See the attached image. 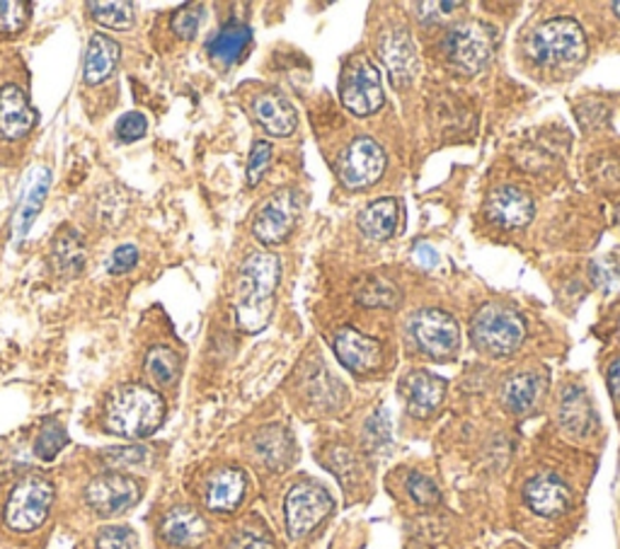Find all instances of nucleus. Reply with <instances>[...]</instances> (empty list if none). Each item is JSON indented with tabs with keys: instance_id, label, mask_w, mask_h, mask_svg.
<instances>
[{
	"instance_id": "49530a36",
	"label": "nucleus",
	"mask_w": 620,
	"mask_h": 549,
	"mask_svg": "<svg viewBox=\"0 0 620 549\" xmlns=\"http://www.w3.org/2000/svg\"><path fill=\"white\" fill-rule=\"evenodd\" d=\"M613 12H616L618 20H620V3H613Z\"/></svg>"
},
{
	"instance_id": "9b49d317",
	"label": "nucleus",
	"mask_w": 620,
	"mask_h": 549,
	"mask_svg": "<svg viewBox=\"0 0 620 549\" xmlns=\"http://www.w3.org/2000/svg\"><path fill=\"white\" fill-rule=\"evenodd\" d=\"M386 150L369 136L354 138L339 158V180L347 189H369L386 172Z\"/></svg>"
},
{
	"instance_id": "20e7f679",
	"label": "nucleus",
	"mask_w": 620,
	"mask_h": 549,
	"mask_svg": "<svg viewBox=\"0 0 620 549\" xmlns=\"http://www.w3.org/2000/svg\"><path fill=\"white\" fill-rule=\"evenodd\" d=\"M497 46V30L487 22L463 20L449 30L444 54L451 66L461 73L483 71Z\"/></svg>"
},
{
	"instance_id": "c9c22d12",
	"label": "nucleus",
	"mask_w": 620,
	"mask_h": 549,
	"mask_svg": "<svg viewBox=\"0 0 620 549\" xmlns=\"http://www.w3.org/2000/svg\"><path fill=\"white\" fill-rule=\"evenodd\" d=\"M105 465H109L112 469H126V467H136L144 465L148 460V451L141 448V445H129V448H109L103 453Z\"/></svg>"
},
{
	"instance_id": "79ce46f5",
	"label": "nucleus",
	"mask_w": 620,
	"mask_h": 549,
	"mask_svg": "<svg viewBox=\"0 0 620 549\" xmlns=\"http://www.w3.org/2000/svg\"><path fill=\"white\" fill-rule=\"evenodd\" d=\"M225 549H274V545L267 538H264V535H260V532L243 530V532L233 535L231 542H228Z\"/></svg>"
},
{
	"instance_id": "7ed1b4c3",
	"label": "nucleus",
	"mask_w": 620,
	"mask_h": 549,
	"mask_svg": "<svg viewBox=\"0 0 620 549\" xmlns=\"http://www.w3.org/2000/svg\"><path fill=\"white\" fill-rule=\"evenodd\" d=\"M528 59L543 68L575 66L587 56V36L572 18L543 22L528 40Z\"/></svg>"
},
{
	"instance_id": "cd10ccee",
	"label": "nucleus",
	"mask_w": 620,
	"mask_h": 549,
	"mask_svg": "<svg viewBox=\"0 0 620 549\" xmlns=\"http://www.w3.org/2000/svg\"><path fill=\"white\" fill-rule=\"evenodd\" d=\"M540 394V380L534 373H516L504 380L502 404L512 414H526Z\"/></svg>"
},
{
	"instance_id": "b1692460",
	"label": "nucleus",
	"mask_w": 620,
	"mask_h": 549,
	"mask_svg": "<svg viewBox=\"0 0 620 549\" xmlns=\"http://www.w3.org/2000/svg\"><path fill=\"white\" fill-rule=\"evenodd\" d=\"M560 424L569 436H577V439L589 436V431L593 429V410L587 392L581 388L577 386L565 388L560 400Z\"/></svg>"
},
{
	"instance_id": "2f4dec72",
	"label": "nucleus",
	"mask_w": 620,
	"mask_h": 549,
	"mask_svg": "<svg viewBox=\"0 0 620 549\" xmlns=\"http://www.w3.org/2000/svg\"><path fill=\"white\" fill-rule=\"evenodd\" d=\"M69 443V433L59 421H46L34 443V453L42 460H54Z\"/></svg>"
},
{
	"instance_id": "37998d69",
	"label": "nucleus",
	"mask_w": 620,
	"mask_h": 549,
	"mask_svg": "<svg viewBox=\"0 0 620 549\" xmlns=\"http://www.w3.org/2000/svg\"><path fill=\"white\" fill-rule=\"evenodd\" d=\"M461 6L463 3H420L414 10H417V18L422 22H437L441 18H449L451 12H455Z\"/></svg>"
},
{
	"instance_id": "f8f14e48",
	"label": "nucleus",
	"mask_w": 620,
	"mask_h": 549,
	"mask_svg": "<svg viewBox=\"0 0 620 549\" xmlns=\"http://www.w3.org/2000/svg\"><path fill=\"white\" fill-rule=\"evenodd\" d=\"M141 494H144L141 484H138L132 475L107 472V475H99L87 484L85 502L97 516L112 518L134 508L138 502H141Z\"/></svg>"
},
{
	"instance_id": "c85d7f7f",
	"label": "nucleus",
	"mask_w": 620,
	"mask_h": 549,
	"mask_svg": "<svg viewBox=\"0 0 620 549\" xmlns=\"http://www.w3.org/2000/svg\"><path fill=\"white\" fill-rule=\"evenodd\" d=\"M182 361L170 347H156L146 356V376L160 388H170L180 378Z\"/></svg>"
},
{
	"instance_id": "e433bc0d",
	"label": "nucleus",
	"mask_w": 620,
	"mask_h": 549,
	"mask_svg": "<svg viewBox=\"0 0 620 549\" xmlns=\"http://www.w3.org/2000/svg\"><path fill=\"white\" fill-rule=\"evenodd\" d=\"M95 549H138V538L132 528L114 526L97 535Z\"/></svg>"
},
{
	"instance_id": "6ab92c4d",
	"label": "nucleus",
	"mask_w": 620,
	"mask_h": 549,
	"mask_svg": "<svg viewBox=\"0 0 620 549\" xmlns=\"http://www.w3.org/2000/svg\"><path fill=\"white\" fill-rule=\"evenodd\" d=\"M245 492V472L238 467H221L204 484V504L213 514H233L243 504Z\"/></svg>"
},
{
	"instance_id": "f257e3e1",
	"label": "nucleus",
	"mask_w": 620,
	"mask_h": 549,
	"mask_svg": "<svg viewBox=\"0 0 620 549\" xmlns=\"http://www.w3.org/2000/svg\"><path fill=\"white\" fill-rule=\"evenodd\" d=\"M280 281L282 262L272 252H252L240 266L235 323L248 335H258L270 325Z\"/></svg>"
},
{
	"instance_id": "72a5a7b5",
	"label": "nucleus",
	"mask_w": 620,
	"mask_h": 549,
	"mask_svg": "<svg viewBox=\"0 0 620 549\" xmlns=\"http://www.w3.org/2000/svg\"><path fill=\"white\" fill-rule=\"evenodd\" d=\"M404 487H408L410 499H412L417 506H422V508H432V506H437L439 499H441V494H439L437 484H434L432 479H429L427 475H420V472H412Z\"/></svg>"
},
{
	"instance_id": "c756f323",
	"label": "nucleus",
	"mask_w": 620,
	"mask_h": 549,
	"mask_svg": "<svg viewBox=\"0 0 620 549\" xmlns=\"http://www.w3.org/2000/svg\"><path fill=\"white\" fill-rule=\"evenodd\" d=\"M93 10V18L103 24V28L126 32L134 28L136 22V8L124 0H112V3H87Z\"/></svg>"
},
{
	"instance_id": "412c9836",
	"label": "nucleus",
	"mask_w": 620,
	"mask_h": 549,
	"mask_svg": "<svg viewBox=\"0 0 620 549\" xmlns=\"http://www.w3.org/2000/svg\"><path fill=\"white\" fill-rule=\"evenodd\" d=\"M252 114H255V119L262 129L276 138L291 136L298 126L296 107L291 105L288 97L276 91L260 93L255 99H252Z\"/></svg>"
},
{
	"instance_id": "aec40b11",
	"label": "nucleus",
	"mask_w": 620,
	"mask_h": 549,
	"mask_svg": "<svg viewBox=\"0 0 620 549\" xmlns=\"http://www.w3.org/2000/svg\"><path fill=\"white\" fill-rule=\"evenodd\" d=\"M36 124V112L32 109L28 95L18 85H6L0 91V138L20 140L28 136Z\"/></svg>"
},
{
	"instance_id": "7c9ffc66",
	"label": "nucleus",
	"mask_w": 620,
	"mask_h": 549,
	"mask_svg": "<svg viewBox=\"0 0 620 549\" xmlns=\"http://www.w3.org/2000/svg\"><path fill=\"white\" fill-rule=\"evenodd\" d=\"M357 298L366 308H396L400 303V288H396L393 281L371 278L361 286Z\"/></svg>"
},
{
	"instance_id": "a19ab883",
	"label": "nucleus",
	"mask_w": 620,
	"mask_h": 549,
	"mask_svg": "<svg viewBox=\"0 0 620 549\" xmlns=\"http://www.w3.org/2000/svg\"><path fill=\"white\" fill-rule=\"evenodd\" d=\"M138 262V250L134 245H122L112 252V257L107 262V270L112 274H126L132 272Z\"/></svg>"
},
{
	"instance_id": "39448f33",
	"label": "nucleus",
	"mask_w": 620,
	"mask_h": 549,
	"mask_svg": "<svg viewBox=\"0 0 620 549\" xmlns=\"http://www.w3.org/2000/svg\"><path fill=\"white\" fill-rule=\"evenodd\" d=\"M526 327L507 305L485 303L473 317V341L490 356H509L524 344Z\"/></svg>"
},
{
	"instance_id": "1a4fd4ad",
	"label": "nucleus",
	"mask_w": 620,
	"mask_h": 549,
	"mask_svg": "<svg viewBox=\"0 0 620 549\" xmlns=\"http://www.w3.org/2000/svg\"><path fill=\"white\" fill-rule=\"evenodd\" d=\"M301 215V194L296 189H282L262 203L252 221V233L262 245H282L296 228Z\"/></svg>"
},
{
	"instance_id": "393cba45",
	"label": "nucleus",
	"mask_w": 620,
	"mask_h": 549,
	"mask_svg": "<svg viewBox=\"0 0 620 549\" xmlns=\"http://www.w3.org/2000/svg\"><path fill=\"white\" fill-rule=\"evenodd\" d=\"M252 448L270 469H284L294 460V439L284 426L262 429L252 441Z\"/></svg>"
},
{
	"instance_id": "a18cd8bd",
	"label": "nucleus",
	"mask_w": 620,
	"mask_h": 549,
	"mask_svg": "<svg viewBox=\"0 0 620 549\" xmlns=\"http://www.w3.org/2000/svg\"><path fill=\"white\" fill-rule=\"evenodd\" d=\"M609 388L613 392V398L620 402V359L613 361L609 368Z\"/></svg>"
},
{
	"instance_id": "bb28decb",
	"label": "nucleus",
	"mask_w": 620,
	"mask_h": 549,
	"mask_svg": "<svg viewBox=\"0 0 620 549\" xmlns=\"http://www.w3.org/2000/svg\"><path fill=\"white\" fill-rule=\"evenodd\" d=\"M250 42H252V32H250L248 24L228 22L217 34L211 36L207 49H209L211 59H217V61L225 63V66H231V63L243 59Z\"/></svg>"
},
{
	"instance_id": "473e14b6",
	"label": "nucleus",
	"mask_w": 620,
	"mask_h": 549,
	"mask_svg": "<svg viewBox=\"0 0 620 549\" xmlns=\"http://www.w3.org/2000/svg\"><path fill=\"white\" fill-rule=\"evenodd\" d=\"M30 20V3L22 0H6L0 3V34H18Z\"/></svg>"
},
{
	"instance_id": "9d476101",
	"label": "nucleus",
	"mask_w": 620,
	"mask_h": 549,
	"mask_svg": "<svg viewBox=\"0 0 620 549\" xmlns=\"http://www.w3.org/2000/svg\"><path fill=\"white\" fill-rule=\"evenodd\" d=\"M410 335L417 347H420L432 359H451L459 351L461 329L459 323L444 310L427 308L412 315Z\"/></svg>"
},
{
	"instance_id": "f704fd0d",
	"label": "nucleus",
	"mask_w": 620,
	"mask_h": 549,
	"mask_svg": "<svg viewBox=\"0 0 620 549\" xmlns=\"http://www.w3.org/2000/svg\"><path fill=\"white\" fill-rule=\"evenodd\" d=\"M201 20H204V8L201 6H182L180 10L172 15V30L180 40H195Z\"/></svg>"
},
{
	"instance_id": "4c0bfd02",
	"label": "nucleus",
	"mask_w": 620,
	"mask_h": 549,
	"mask_svg": "<svg viewBox=\"0 0 620 549\" xmlns=\"http://www.w3.org/2000/svg\"><path fill=\"white\" fill-rule=\"evenodd\" d=\"M272 162V146L267 140H258L255 148L250 152V160H248V184L255 187L262 182L264 172H267Z\"/></svg>"
},
{
	"instance_id": "a878e982",
	"label": "nucleus",
	"mask_w": 620,
	"mask_h": 549,
	"mask_svg": "<svg viewBox=\"0 0 620 549\" xmlns=\"http://www.w3.org/2000/svg\"><path fill=\"white\" fill-rule=\"evenodd\" d=\"M119 63V44L107 34H95L85 54V83H105Z\"/></svg>"
},
{
	"instance_id": "a211bd4d",
	"label": "nucleus",
	"mask_w": 620,
	"mask_h": 549,
	"mask_svg": "<svg viewBox=\"0 0 620 549\" xmlns=\"http://www.w3.org/2000/svg\"><path fill=\"white\" fill-rule=\"evenodd\" d=\"M160 535L170 547L192 549L207 540L209 526L192 506H175L160 520Z\"/></svg>"
},
{
	"instance_id": "4be33fe9",
	"label": "nucleus",
	"mask_w": 620,
	"mask_h": 549,
	"mask_svg": "<svg viewBox=\"0 0 620 549\" xmlns=\"http://www.w3.org/2000/svg\"><path fill=\"white\" fill-rule=\"evenodd\" d=\"M87 262V250H85V237L78 230L66 225L61 228L52 240L49 247V264L59 278H75L83 274Z\"/></svg>"
},
{
	"instance_id": "ea45409f",
	"label": "nucleus",
	"mask_w": 620,
	"mask_h": 549,
	"mask_svg": "<svg viewBox=\"0 0 620 549\" xmlns=\"http://www.w3.org/2000/svg\"><path fill=\"white\" fill-rule=\"evenodd\" d=\"M46 187H49V172H42V182H36L30 191V197H28V203H24V213H22V233L28 230L34 221V215L40 213L42 209V201L46 197Z\"/></svg>"
},
{
	"instance_id": "c03bdc74",
	"label": "nucleus",
	"mask_w": 620,
	"mask_h": 549,
	"mask_svg": "<svg viewBox=\"0 0 620 549\" xmlns=\"http://www.w3.org/2000/svg\"><path fill=\"white\" fill-rule=\"evenodd\" d=\"M414 260H417V264H422L424 270H432V266L439 264V254L432 245H417L414 247Z\"/></svg>"
},
{
	"instance_id": "de8ad7c7",
	"label": "nucleus",
	"mask_w": 620,
	"mask_h": 549,
	"mask_svg": "<svg viewBox=\"0 0 620 549\" xmlns=\"http://www.w3.org/2000/svg\"><path fill=\"white\" fill-rule=\"evenodd\" d=\"M618 223H620V209H618Z\"/></svg>"
},
{
	"instance_id": "4468645a",
	"label": "nucleus",
	"mask_w": 620,
	"mask_h": 549,
	"mask_svg": "<svg viewBox=\"0 0 620 549\" xmlns=\"http://www.w3.org/2000/svg\"><path fill=\"white\" fill-rule=\"evenodd\" d=\"M487 219L492 223H497L500 228H526L536 215V203L530 199L524 189L518 187H500L490 194L487 203Z\"/></svg>"
},
{
	"instance_id": "dca6fc26",
	"label": "nucleus",
	"mask_w": 620,
	"mask_h": 549,
	"mask_svg": "<svg viewBox=\"0 0 620 549\" xmlns=\"http://www.w3.org/2000/svg\"><path fill=\"white\" fill-rule=\"evenodd\" d=\"M381 56L396 87H408L420 73V56L410 40V34L400 30L388 32L381 42Z\"/></svg>"
},
{
	"instance_id": "2eb2a0df",
	"label": "nucleus",
	"mask_w": 620,
	"mask_h": 549,
	"mask_svg": "<svg viewBox=\"0 0 620 549\" xmlns=\"http://www.w3.org/2000/svg\"><path fill=\"white\" fill-rule=\"evenodd\" d=\"M524 504L540 518H560L572 506V492L555 475H536L526 482Z\"/></svg>"
},
{
	"instance_id": "423d86ee",
	"label": "nucleus",
	"mask_w": 620,
	"mask_h": 549,
	"mask_svg": "<svg viewBox=\"0 0 620 549\" xmlns=\"http://www.w3.org/2000/svg\"><path fill=\"white\" fill-rule=\"evenodd\" d=\"M339 97L341 105L351 114H357V117H371L383 107L381 73H378L369 56L354 54L347 59L339 75Z\"/></svg>"
},
{
	"instance_id": "6e6552de",
	"label": "nucleus",
	"mask_w": 620,
	"mask_h": 549,
	"mask_svg": "<svg viewBox=\"0 0 620 549\" xmlns=\"http://www.w3.org/2000/svg\"><path fill=\"white\" fill-rule=\"evenodd\" d=\"M333 496L318 484L303 482L296 484L294 489L286 494L284 502V516H286V530L294 540L306 538L320 522L330 516L333 510Z\"/></svg>"
},
{
	"instance_id": "ddd939ff",
	"label": "nucleus",
	"mask_w": 620,
	"mask_h": 549,
	"mask_svg": "<svg viewBox=\"0 0 620 549\" xmlns=\"http://www.w3.org/2000/svg\"><path fill=\"white\" fill-rule=\"evenodd\" d=\"M333 347H335L339 363L357 376L374 373L383 359L381 344L351 327H341L337 331L333 339Z\"/></svg>"
},
{
	"instance_id": "f03ea898",
	"label": "nucleus",
	"mask_w": 620,
	"mask_h": 549,
	"mask_svg": "<svg viewBox=\"0 0 620 549\" xmlns=\"http://www.w3.org/2000/svg\"><path fill=\"white\" fill-rule=\"evenodd\" d=\"M166 419V402L154 388L119 386L107 398L105 426L122 439H146L156 433Z\"/></svg>"
},
{
	"instance_id": "5701e85b",
	"label": "nucleus",
	"mask_w": 620,
	"mask_h": 549,
	"mask_svg": "<svg viewBox=\"0 0 620 549\" xmlns=\"http://www.w3.org/2000/svg\"><path fill=\"white\" fill-rule=\"evenodd\" d=\"M400 225V203L398 199H378L371 201L359 213V228L366 237L371 240H388L398 233Z\"/></svg>"
},
{
	"instance_id": "58836bf2",
	"label": "nucleus",
	"mask_w": 620,
	"mask_h": 549,
	"mask_svg": "<svg viewBox=\"0 0 620 549\" xmlns=\"http://www.w3.org/2000/svg\"><path fill=\"white\" fill-rule=\"evenodd\" d=\"M148 131V122L144 114L138 112H129L117 122V138L124 140V144H134V140L144 138Z\"/></svg>"
},
{
	"instance_id": "f3484780",
	"label": "nucleus",
	"mask_w": 620,
	"mask_h": 549,
	"mask_svg": "<svg viewBox=\"0 0 620 549\" xmlns=\"http://www.w3.org/2000/svg\"><path fill=\"white\" fill-rule=\"evenodd\" d=\"M400 392L404 402H408L410 414L417 419H427L444 402L446 380L429 373V370H412V373L402 380Z\"/></svg>"
},
{
	"instance_id": "0eeeda50",
	"label": "nucleus",
	"mask_w": 620,
	"mask_h": 549,
	"mask_svg": "<svg viewBox=\"0 0 620 549\" xmlns=\"http://www.w3.org/2000/svg\"><path fill=\"white\" fill-rule=\"evenodd\" d=\"M54 504V484L46 477L30 475L12 489L6 506V522L10 530L32 532L46 520Z\"/></svg>"
}]
</instances>
